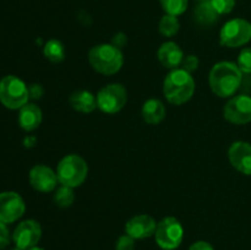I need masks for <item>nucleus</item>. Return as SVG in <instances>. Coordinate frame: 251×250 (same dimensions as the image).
I'll return each instance as SVG.
<instances>
[{
    "mask_svg": "<svg viewBox=\"0 0 251 250\" xmlns=\"http://www.w3.org/2000/svg\"><path fill=\"white\" fill-rule=\"evenodd\" d=\"M44 56L51 63H61L65 59L64 44L58 39H49L43 48Z\"/></svg>",
    "mask_w": 251,
    "mask_h": 250,
    "instance_id": "aec40b11",
    "label": "nucleus"
},
{
    "mask_svg": "<svg viewBox=\"0 0 251 250\" xmlns=\"http://www.w3.org/2000/svg\"><path fill=\"white\" fill-rule=\"evenodd\" d=\"M228 158L233 168L245 175H251V144L249 142H233L228 150Z\"/></svg>",
    "mask_w": 251,
    "mask_h": 250,
    "instance_id": "ddd939ff",
    "label": "nucleus"
},
{
    "mask_svg": "<svg viewBox=\"0 0 251 250\" xmlns=\"http://www.w3.org/2000/svg\"><path fill=\"white\" fill-rule=\"evenodd\" d=\"M28 250H46V249H43V248H39V247H33Z\"/></svg>",
    "mask_w": 251,
    "mask_h": 250,
    "instance_id": "7c9ffc66",
    "label": "nucleus"
},
{
    "mask_svg": "<svg viewBox=\"0 0 251 250\" xmlns=\"http://www.w3.org/2000/svg\"><path fill=\"white\" fill-rule=\"evenodd\" d=\"M223 117L234 125H245L251 122V97L238 95L229 98L223 109Z\"/></svg>",
    "mask_w": 251,
    "mask_h": 250,
    "instance_id": "1a4fd4ad",
    "label": "nucleus"
},
{
    "mask_svg": "<svg viewBox=\"0 0 251 250\" xmlns=\"http://www.w3.org/2000/svg\"><path fill=\"white\" fill-rule=\"evenodd\" d=\"M71 107L80 113H92L97 107V96L93 95L92 92L86 90H78L75 91L73 95L70 96Z\"/></svg>",
    "mask_w": 251,
    "mask_h": 250,
    "instance_id": "f3484780",
    "label": "nucleus"
},
{
    "mask_svg": "<svg viewBox=\"0 0 251 250\" xmlns=\"http://www.w3.org/2000/svg\"><path fill=\"white\" fill-rule=\"evenodd\" d=\"M141 115L147 124L157 125L166 118V107L163 103L156 98L147 100L141 109Z\"/></svg>",
    "mask_w": 251,
    "mask_h": 250,
    "instance_id": "6ab92c4d",
    "label": "nucleus"
},
{
    "mask_svg": "<svg viewBox=\"0 0 251 250\" xmlns=\"http://www.w3.org/2000/svg\"><path fill=\"white\" fill-rule=\"evenodd\" d=\"M179 28H180V24H179L178 17L168 14L162 16L158 25V29L159 32H161L162 36L171 38V37L176 36V34L178 33Z\"/></svg>",
    "mask_w": 251,
    "mask_h": 250,
    "instance_id": "412c9836",
    "label": "nucleus"
},
{
    "mask_svg": "<svg viewBox=\"0 0 251 250\" xmlns=\"http://www.w3.org/2000/svg\"><path fill=\"white\" fill-rule=\"evenodd\" d=\"M19 125L26 131H33L41 125L43 115L41 108L34 103H27L19 109Z\"/></svg>",
    "mask_w": 251,
    "mask_h": 250,
    "instance_id": "dca6fc26",
    "label": "nucleus"
},
{
    "mask_svg": "<svg viewBox=\"0 0 251 250\" xmlns=\"http://www.w3.org/2000/svg\"><path fill=\"white\" fill-rule=\"evenodd\" d=\"M28 86L17 76L7 75L0 80V102L9 109H21L28 103Z\"/></svg>",
    "mask_w": 251,
    "mask_h": 250,
    "instance_id": "39448f33",
    "label": "nucleus"
},
{
    "mask_svg": "<svg viewBox=\"0 0 251 250\" xmlns=\"http://www.w3.org/2000/svg\"><path fill=\"white\" fill-rule=\"evenodd\" d=\"M159 2L166 14L176 17L184 14L189 5L188 0H159Z\"/></svg>",
    "mask_w": 251,
    "mask_h": 250,
    "instance_id": "5701e85b",
    "label": "nucleus"
},
{
    "mask_svg": "<svg viewBox=\"0 0 251 250\" xmlns=\"http://www.w3.org/2000/svg\"><path fill=\"white\" fill-rule=\"evenodd\" d=\"M10 250H22V249H20V248L15 247V248H12V249H10Z\"/></svg>",
    "mask_w": 251,
    "mask_h": 250,
    "instance_id": "2f4dec72",
    "label": "nucleus"
},
{
    "mask_svg": "<svg viewBox=\"0 0 251 250\" xmlns=\"http://www.w3.org/2000/svg\"><path fill=\"white\" fill-rule=\"evenodd\" d=\"M29 184L32 188L41 193H50L55 190L58 181L56 172L44 164H37L32 167L28 174Z\"/></svg>",
    "mask_w": 251,
    "mask_h": 250,
    "instance_id": "f8f14e48",
    "label": "nucleus"
},
{
    "mask_svg": "<svg viewBox=\"0 0 251 250\" xmlns=\"http://www.w3.org/2000/svg\"><path fill=\"white\" fill-rule=\"evenodd\" d=\"M198 1H205V0H198Z\"/></svg>",
    "mask_w": 251,
    "mask_h": 250,
    "instance_id": "473e14b6",
    "label": "nucleus"
},
{
    "mask_svg": "<svg viewBox=\"0 0 251 250\" xmlns=\"http://www.w3.org/2000/svg\"><path fill=\"white\" fill-rule=\"evenodd\" d=\"M194 92H195V80L191 74L184 69H174L164 78L163 95L172 104H184L191 100Z\"/></svg>",
    "mask_w": 251,
    "mask_h": 250,
    "instance_id": "f03ea898",
    "label": "nucleus"
},
{
    "mask_svg": "<svg viewBox=\"0 0 251 250\" xmlns=\"http://www.w3.org/2000/svg\"><path fill=\"white\" fill-rule=\"evenodd\" d=\"M243 73L232 61H220L212 66L208 75V83L212 92L220 98H230L239 90Z\"/></svg>",
    "mask_w": 251,
    "mask_h": 250,
    "instance_id": "f257e3e1",
    "label": "nucleus"
},
{
    "mask_svg": "<svg viewBox=\"0 0 251 250\" xmlns=\"http://www.w3.org/2000/svg\"><path fill=\"white\" fill-rule=\"evenodd\" d=\"M157 56H158L159 63L164 68L174 70V69H178L179 66H181L184 53L176 42H164L159 47L158 51H157Z\"/></svg>",
    "mask_w": 251,
    "mask_h": 250,
    "instance_id": "2eb2a0df",
    "label": "nucleus"
},
{
    "mask_svg": "<svg viewBox=\"0 0 251 250\" xmlns=\"http://www.w3.org/2000/svg\"><path fill=\"white\" fill-rule=\"evenodd\" d=\"M54 203H55L58 207L66 208L70 207L74 203L75 200V194H74L73 188H69V186L60 185L54 193Z\"/></svg>",
    "mask_w": 251,
    "mask_h": 250,
    "instance_id": "4be33fe9",
    "label": "nucleus"
},
{
    "mask_svg": "<svg viewBox=\"0 0 251 250\" xmlns=\"http://www.w3.org/2000/svg\"><path fill=\"white\" fill-rule=\"evenodd\" d=\"M10 243V232L6 227V223L0 222V249H4Z\"/></svg>",
    "mask_w": 251,
    "mask_h": 250,
    "instance_id": "cd10ccee",
    "label": "nucleus"
},
{
    "mask_svg": "<svg viewBox=\"0 0 251 250\" xmlns=\"http://www.w3.org/2000/svg\"><path fill=\"white\" fill-rule=\"evenodd\" d=\"M199 64H200V60H199L198 56L190 54V55L184 56L183 63H181V69H184V70L191 74L199 68Z\"/></svg>",
    "mask_w": 251,
    "mask_h": 250,
    "instance_id": "bb28decb",
    "label": "nucleus"
},
{
    "mask_svg": "<svg viewBox=\"0 0 251 250\" xmlns=\"http://www.w3.org/2000/svg\"><path fill=\"white\" fill-rule=\"evenodd\" d=\"M135 249V239L127 235L126 233L120 235L115 242V250H134Z\"/></svg>",
    "mask_w": 251,
    "mask_h": 250,
    "instance_id": "a878e982",
    "label": "nucleus"
},
{
    "mask_svg": "<svg viewBox=\"0 0 251 250\" xmlns=\"http://www.w3.org/2000/svg\"><path fill=\"white\" fill-rule=\"evenodd\" d=\"M235 64L243 74H251V47L242 49Z\"/></svg>",
    "mask_w": 251,
    "mask_h": 250,
    "instance_id": "b1692460",
    "label": "nucleus"
},
{
    "mask_svg": "<svg viewBox=\"0 0 251 250\" xmlns=\"http://www.w3.org/2000/svg\"><path fill=\"white\" fill-rule=\"evenodd\" d=\"M42 238V227L36 220H25L19 223L12 233L15 247L22 250H28L37 247Z\"/></svg>",
    "mask_w": 251,
    "mask_h": 250,
    "instance_id": "9d476101",
    "label": "nucleus"
},
{
    "mask_svg": "<svg viewBox=\"0 0 251 250\" xmlns=\"http://www.w3.org/2000/svg\"><path fill=\"white\" fill-rule=\"evenodd\" d=\"M189 250H215V248L210 244L208 242L205 240H198L194 244L190 245Z\"/></svg>",
    "mask_w": 251,
    "mask_h": 250,
    "instance_id": "c756f323",
    "label": "nucleus"
},
{
    "mask_svg": "<svg viewBox=\"0 0 251 250\" xmlns=\"http://www.w3.org/2000/svg\"><path fill=\"white\" fill-rule=\"evenodd\" d=\"M26 211L24 199L15 191L0 193V222L12 223L21 218Z\"/></svg>",
    "mask_w": 251,
    "mask_h": 250,
    "instance_id": "9b49d317",
    "label": "nucleus"
},
{
    "mask_svg": "<svg viewBox=\"0 0 251 250\" xmlns=\"http://www.w3.org/2000/svg\"><path fill=\"white\" fill-rule=\"evenodd\" d=\"M221 15L212 6L210 0L200 1L194 10L195 22L201 27H211L218 21Z\"/></svg>",
    "mask_w": 251,
    "mask_h": 250,
    "instance_id": "a211bd4d",
    "label": "nucleus"
},
{
    "mask_svg": "<svg viewBox=\"0 0 251 250\" xmlns=\"http://www.w3.org/2000/svg\"><path fill=\"white\" fill-rule=\"evenodd\" d=\"M88 61L97 73L102 75H114L122 69L124 56L119 47L102 43L90 49Z\"/></svg>",
    "mask_w": 251,
    "mask_h": 250,
    "instance_id": "7ed1b4c3",
    "label": "nucleus"
},
{
    "mask_svg": "<svg viewBox=\"0 0 251 250\" xmlns=\"http://www.w3.org/2000/svg\"><path fill=\"white\" fill-rule=\"evenodd\" d=\"M127 92L120 83H109L97 93V107L105 114H115L125 107Z\"/></svg>",
    "mask_w": 251,
    "mask_h": 250,
    "instance_id": "6e6552de",
    "label": "nucleus"
},
{
    "mask_svg": "<svg viewBox=\"0 0 251 250\" xmlns=\"http://www.w3.org/2000/svg\"><path fill=\"white\" fill-rule=\"evenodd\" d=\"M157 222L149 215H137L125 225V233L135 240L146 239L156 233Z\"/></svg>",
    "mask_w": 251,
    "mask_h": 250,
    "instance_id": "4468645a",
    "label": "nucleus"
},
{
    "mask_svg": "<svg viewBox=\"0 0 251 250\" xmlns=\"http://www.w3.org/2000/svg\"><path fill=\"white\" fill-rule=\"evenodd\" d=\"M154 239L157 245L163 250H176L184 239V228L178 218L173 216L164 217L157 223Z\"/></svg>",
    "mask_w": 251,
    "mask_h": 250,
    "instance_id": "423d86ee",
    "label": "nucleus"
},
{
    "mask_svg": "<svg viewBox=\"0 0 251 250\" xmlns=\"http://www.w3.org/2000/svg\"><path fill=\"white\" fill-rule=\"evenodd\" d=\"M56 176L60 185L77 188L86 180L88 166L85 159L78 154H68L58 163Z\"/></svg>",
    "mask_w": 251,
    "mask_h": 250,
    "instance_id": "20e7f679",
    "label": "nucleus"
},
{
    "mask_svg": "<svg viewBox=\"0 0 251 250\" xmlns=\"http://www.w3.org/2000/svg\"><path fill=\"white\" fill-rule=\"evenodd\" d=\"M210 1L220 15L229 14L235 6V0H210Z\"/></svg>",
    "mask_w": 251,
    "mask_h": 250,
    "instance_id": "393cba45",
    "label": "nucleus"
},
{
    "mask_svg": "<svg viewBox=\"0 0 251 250\" xmlns=\"http://www.w3.org/2000/svg\"><path fill=\"white\" fill-rule=\"evenodd\" d=\"M44 90L38 83H32L28 86V97L29 100H39L43 96Z\"/></svg>",
    "mask_w": 251,
    "mask_h": 250,
    "instance_id": "c85d7f7f",
    "label": "nucleus"
},
{
    "mask_svg": "<svg viewBox=\"0 0 251 250\" xmlns=\"http://www.w3.org/2000/svg\"><path fill=\"white\" fill-rule=\"evenodd\" d=\"M251 41V22L233 19L226 22L220 32V44L227 48H239Z\"/></svg>",
    "mask_w": 251,
    "mask_h": 250,
    "instance_id": "0eeeda50",
    "label": "nucleus"
}]
</instances>
